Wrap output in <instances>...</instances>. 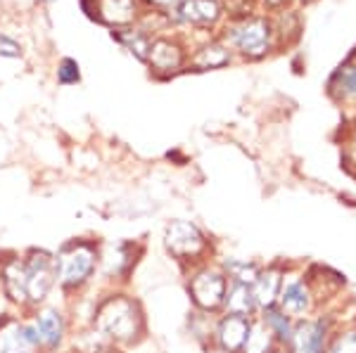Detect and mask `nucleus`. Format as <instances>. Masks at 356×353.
Masks as SVG:
<instances>
[{
	"label": "nucleus",
	"instance_id": "nucleus-1",
	"mask_svg": "<svg viewBox=\"0 0 356 353\" xmlns=\"http://www.w3.org/2000/svg\"><path fill=\"white\" fill-rule=\"evenodd\" d=\"M90 327L107 344L129 353L150 339L147 311L143 306L140 297H136L129 287H102Z\"/></svg>",
	"mask_w": 356,
	"mask_h": 353
},
{
	"label": "nucleus",
	"instance_id": "nucleus-2",
	"mask_svg": "<svg viewBox=\"0 0 356 353\" xmlns=\"http://www.w3.org/2000/svg\"><path fill=\"white\" fill-rule=\"evenodd\" d=\"M55 252L57 294L69 301L97 284L100 270V237L76 235L60 244Z\"/></svg>",
	"mask_w": 356,
	"mask_h": 353
},
{
	"label": "nucleus",
	"instance_id": "nucleus-3",
	"mask_svg": "<svg viewBox=\"0 0 356 353\" xmlns=\"http://www.w3.org/2000/svg\"><path fill=\"white\" fill-rule=\"evenodd\" d=\"M162 249L181 273L195 268L207 261H214L216 244L202 225L191 218H171L162 227Z\"/></svg>",
	"mask_w": 356,
	"mask_h": 353
},
{
	"label": "nucleus",
	"instance_id": "nucleus-4",
	"mask_svg": "<svg viewBox=\"0 0 356 353\" xmlns=\"http://www.w3.org/2000/svg\"><path fill=\"white\" fill-rule=\"evenodd\" d=\"M219 38L231 48V53L240 60L259 62L278 48L275 26L268 15H250L240 19H228L219 31Z\"/></svg>",
	"mask_w": 356,
	"mask_h": 353
},
{
	"label": "nucleus",
	"instance_id": "nucleus-5",
	"mask_svg": "<svg viewBox=\"0 0 356 353\" xmlns=\"http://www.w3.org/2000/svg\"><path fill=\"white\" fill-rule=\"evenodd\" d=\"M145 256V242L119 237V240H100V270L97 284L105 289L129 287L138 266Z\"/></svg>",
	"mask_w": 356,
	"mask_h": 353
},
{
	"label": "nucleus",
	"instance_id": "nucleus-6",
	"mask_svg": "<svg viewBox=\"0 0 356 353\" xmlns=\"http://www.w3.org/2000/svg\"><path fill=\"white\" fill-rule=\"evenodd\" d=\"M183 287H186V297L193 311L209 313V316L223 313L228 277L221 270V266L216 264V259L183 273Z\"/></svg>",
	"mask_w": 356,
	"mask_h": 353
},
{
	"label": "nucleus",
	"instance_id": "nucleus-7",
	"mask_svg": "<svg viewBox=\"0 0 356 353\" xmlns=\"http://www.w3.org/2000/svg\"><path fill=\"white\" fill-rule=\"evenodd\" d=\"M26 316L31 318V322L38 329L41 353H67L69 341H72L74 334V325L65 301L57 297L48 301V304L26 311Z\"/></svg>",
	"mask_w": 356,
	"mask_h": 353
},
{
	"label": "nucleus",
	"instance_id": "nucleus-8",
	"mask_svg": "<svg viewBox=\"0 0 356 353\" xmlns=\"http://www.w3.org/2000/svg\"><path fill=\"white\" fill-rule=\"evenodd\" d=\"M26 268V292L29 311L57 299V273H55V252L48 247H26L24 252Z\"/></svg>",
	"mask_w": 356,
	"mask_h": 353
},
{
	"label": "nucleus",
	"instance_id": "nucleus-9",
	"mask_svg": "<svg viewBox=\"0 0 356 353\" xmlns=\"http://www.w3.org/2000/svg\"><path fill=\"white\" fill-rule=\"evenodd\" d=\"M275 306L288 313L292 320H302V318H309V316H314V313L323 311L318 292H316V284L312 280V273L304 268H295V266H288L283 289H280V297Z\"/></svg>",
	"mask_w": 356,
	"mask_h": 353
},
{
	"label": "nucleus",
	"instance_id": "nucleus-10",
	"mask_svg": "<svg viewBox=\"0 0 356 353\" xmlns=\"http://www.w3.org/2000/svg\"><path fill=\"white\" fill-rule=\"evenodd\" d=\"M191 45L183 38V33L166 31L157 33L150 45V57H147V69L154 78H174L178 74H186Z\"/></svg>",
	"mask_w": 356,
	"mask_h": 353
},
{
	"label": "nucleus",
	"instance_id": "nucleus-11",
	"mask_svg": "<svg viewBox=\"0 0 356 353\" xmlns=\"http://www.w3.org/2000/svg\"><path fill=\"white\" fill-rule=\"evenodd\" d=\"M342 318L332 309H323L309 318L295 320V332L288 346L290 353H325L328 341Z\"/></svg>",
	"mask_w": 356,
	"mask_h": 353
},
{
	"label": "nucleus",
	"instance_id": "nucleus-12",
	"mask_svg": "<svg viewBox=\"0 0 356 353\" xmlns=\"http://www.w3.org/2000/svg\"><path fill=\"white\" fill-rule=\"evenodd\" d=\"M226 19L223 0H183L171 15H166L169 28L181 33V28H193V33H211Z\"/></svg>",
	"mask_w": 356,
	"mask_h": 353
},
{
	"label": "nucleus",
	"instance_id": "nucleus-13",
	"mask_svg": "<svg viewBox=\"0 0 356 353\" xmlns=\"http://www.w3.org/2000/svg\"><path fill=\"white\" fill-rule=\"evenodd\" d=\"M0 299L5 301L8 311H29L24 256L17 249H3L0 252Z\"/></svg>",
	"mask_w": 356,
	"mask_h": 353
},
{
	"label": "nucleus",
	"instance_id": "nucleus-14",
	"mask_svg": "<svg viewBox=\"0 0 356 353\" xmlns=\"http://www.w3.org/2000/svg\"><path fill=\"white\" fill-rule=\"evenodd\" d=\"M83 15L97 24L114 28H126L140 24L145 8L140 0H79Z\"/></svg>",
	"mask_w": 356,
	"mask_h": 353
},
{
	"label": "nucleus",
	"instance_id": "nucleus-15",
	"mask_svg": "<svg viewBox=\"0 0 356 353\" xmlns=\"http://www.w3.org/2000/svg\"><path fill=\"white\" fill-rule=\"evenodd\" d=\"M235 55L231 53L226 43L216 36H204L200 43L191 45V55H188V69L186 71H216L231 67Z\"/></svg>",
	"mask_w": 356,
	"mask_h": 353
},
{
	"label": "nucleus",
	"instance_id": "nucleus-16",
	"mask_svg": "<svg viewBox=\"0 0 356 353\" xmlns=\"http://www.w3.org/2000/svg\"><path fill=\"white\" fill-rule=\"evenodd\" d=\"M252 318L231 316V313H221L214 320V334H211V346L221 353H240L245 346L247 332H250Z\"/></svg>",
	"mask_w": 356,
	"mask_h": 353
},
{
	"label": "nucleus",
	"instance_id": "nucleus-17",
	"mask_svg": "<svg viewBox=\"0 0 356 353\" xmlns=\"http://www.w3.org/2000/svg\"><path fill=\"white\" fill-rule=\"evenodd\" d=\"M288 266L285 261H271V264H264L257 280L252 282V292H254L257 306L259 311L271 309V306L278 304L280 289H283V280L285 273H288Z\"/></svg>",
	"mask_w": 356,
	"mask_h": 353
},
{
	"label": "nucleus",
	"instance_id": "nucleus-18",
	"mask_svg": "<svg viewBox=\"0 0 356 353\" xmlns=\"http://www.w3.org/2000/svg\"><path fill=\"white\" fill-rule=\"evenodd\" d=\"M325 90L337 105L356 110V60H347L344 64L337 67L330 74Z\"/></svg>",
	"mask_w": 356,
	"mask_h": 353
},
{
	"label": "nucleus",
	"instance_id": "nucleus-19",
	"mask_svg": "<svg viewBox=\"0 0 356 353\" xmlns=\"http://www.w3.org/2000/svg\"><path fill=\"white\" fill-rule=\"evenodd\" d=\"M0 353H36L22 327V313H0Z\"/></svg>",
	"mask_w": 356,
	"mask_h": 353
},
{
	"label": "nucleus",
	"instance_id": "nucleus-20",
	"mask_svg": "<svg viewBox=\"0 0 356 353\" xmlns=\"http://www.w3.org/2000/svg\"><path fill=\"white\" fill-rule=\"evenodd\" d=\"M112 41H117L126 53H131L140 64H147V57H150V45H152V33L147 31L143 24L126 26V28H114L110 31Z\"/></svg>",
	"mask_w": 356,
	"mask_h": 353
},
{
	"label": "nucleus",
	"instance_id": "nucleus-21",
	"mask_svg": "<svg viewBox=\"0 0 356 353\" xmlns=\"http://www.w3.org/2000/svg\"><path fill=\"white\" fill-rule=\"evenodd\" d=\"M223 313L231 316H243V318H257L259 316V306H257L252 284L243 282H228L226 299H223Z\"/></svg>",
	"mask_w": 356,
	"mask_h": 353
},
{
	"label": "nucleus",
	"instance_id": "nucleus-22",
	"mask_svg": "<svg viewBox=\"0 0 356 353\" xmlns=\"http://www.w3.org/2000/svg\"><path fill=\"white\" fill-rule=\"evenodd\" d=\"M216 264H219L221 270L226 273L228 282H243V284L254 282L261 270V266H264L261 261L245 259V256H233V254L216 256Z\"/></svg>",
	"mask_w": 356,
	"mask_h": 353
},
{
	"label": "nucleus",
	"instance_id": "nucleus-23",
	"mask_svg": "<svg viewBox=\"0 0 356 353\" xmlns=\"http://www.w3.org/2000/svg\"><path fill=\"white\" fill-rule=\"evenodd\" d=\"M214 320H216V316H209V313H200V311H193V309L186 313L183 327H186L188 339H191L200 351H204V349H209V346H211Z\"/></svg>",
	"mask_w": 356,
	"mask_h": 353
},
{
	"label": "nucleus",
	"instance_id": "nucleus-24",
	"mask_svg": "<svg viewBox=\"0 0 356 353\" xmlns=\"http://www.w3.org/2000/svg\"><path fill=\"white\" fill-rule=\"evenodd\" d=\"M259 318L264 320V325L271 329V334L278 341L280 349H288L292 341V332H295V320L278 306H271V309L259 311Z\"/></svg>",
	"mask_w": 356,
	"mask_h": 353
},
{
	"label": "nucleus",
	"instance_id": "nucleus-25",
	"mask_svg": "<svg viewBox=\"0 0 356 353\" xmlns=\"http://www.w3.org/2000/svg\"><path fill=\"white\" fill-rule=\"evenodd\" d=\"M278 341L271 334V329L264 325V320L259 316L252 318V325H250V332H247V339H245V346L240 353H273L278 351Z\"/></svg>",
	"mask_w": 356,
	"mask_h": 353
},
{
	"label": "nucleus",
	"instance_id": "nucleus-26",
	"mask_svg": "<svg viewBox=\"0 0 356 353\" xmlns=\"http://www.w3.org/2000/svg\"><path fill=\"white\" fill-rule=\"evenodd\" d=\"M325 353H356V318L342 320L332 332Z\"/></svg>",
	"mask_w": 356,
	"mask_h": 353
},
{
	"label": "nucleus",
	"instance_id": "nucleus-27",
	"mask_svg": "<svg viewBox=\"0 0 356 353\" xmlns=\"http://www.w3.org/2000/svg\"><path fill=\"white\" fill-rule=\"evenodd\" d=\"M55 81L65 85V88L79 85L81 83V64L74 57H60V62L55 67Z\"/></svg>",
	"mask_w": 356,
	"mask_h": 353
},
{
	"label": "nucleus",
	"instance_id": "nucleus-28",
	"mask_svg": "<svg viewBox=\"0 0 356 353\" xmlns=\"http://www.w3.org/2000/svg\"><path fill=\"white\" fill-rule=\"evenodd\" d=\"M24 57V48L17 38L0 33V60H22Z\"/></svg>",
	"mask_w": 356,
	"mask_h": 353
},
{
	"label": "nucleus",
	"instance_id": "nucleus-29",
	"mask_svg": "<svg viewBox=\"0 0 356 353\" xmlns=\"http://www.w3.org/2000/svg\"><path fill=\"white\" fill-rule=\"evenodd\" d=\"M143 8L147 10V12H154V15H171L174 10L178 8V5L183 3V0H140Z\"/></svg>",
	"mask_w": 356,
	"mask_h": 353
},
{
	"label": "nucleus",
	"instance_id": "nucleus-30",
	"mask_svg": "<svg viewBox=\"0 0 356 353\" xmlns=\"http://www.w3.org/2000/svg\"><path fill=\"white\" fill-rule=\"evenodd\" d=\"M290 0H264V5H266L271 12H280V10H285V5H288Z\"/></svg>",
	"mask_w": 356,
	"mask_h": 353
},
{
	"label": "nucleus",
	"instance_id": "nucleus-31",
	"mask_svg": "<svg viewBox=\"0 0 356 353\" xmlns=\"http://www.w3.org/2000/svg\"><path fill=\"white\" fill-rule=\"evenodd\" d=\"M90 353H129V351H122V349H117V346H112V344H105V346H100V349H95Z\"/></svg>",
	"mask_w": 356,
	"mask_h": 353
},
{
	"label": "nucleus",
	"instance_id": "nucleus-32",
	"mask_svg": "<svg viewBox=\"0 0 356 353\" xmlns=\"http://www.w3.org/2000/svg\"><path fill=\"white\" fill-rule=\"evenodd\" d=\"M200 353H221V351H216V349H204V351H200Z\"/></svg>",
	"mask_w": 356,
	"mask_h": 353
},
{
	"label": "nucleus",
	"instance_id": "nucleus-33",
	"mask_svg": "<svg viewBox=\"0 0 356 353\" xmlns=\"http://www.w3.org/2000/svg\"><path fill=\"white\" fill-rule=\"evenodd\" d=\"M38 3H45V5H50V3H57V0H38Z\"/></svg>",
	"mask_w": 356,
	"mask_h": 353
},
{
	"label": "nucleus",
	"instance_id": "nucleus-34",
	"mask_svg": "<svg viewBox=\"0 0 356 353\" xmlns=\"http://www.w3.org/2000/svg\"><path fill=\"white\" fill-rule=\"evenodd\" d=\"M273 353H290L288 349H278V351H273Z\"/></svg>",
	"mask_w": 356,
	"mask_h": 353
}]
</instances>
